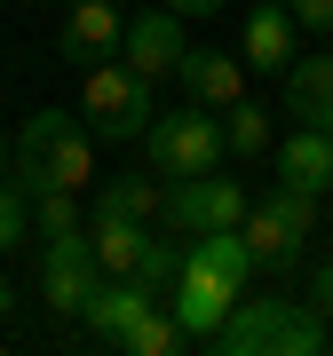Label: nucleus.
Masks as SVG:
<instances>
[{
  "label": "nucleus",
  "mask_w": 333,
  "mask_h": 356,
  "mask_svg": "<svg viewBox=\"0 0 333 356\" xmlns=\"http://www.w3.org/2000/svg\"><path fill=\"white\" fill-rule=\"evenodd\" d=\"M215 356H325L333 348V325L318 317L309 301H246L215 325Z\"/></svg>",
  "instance_id": "f257e3e1"
},
{
  "label": "nucleus",
  "mask_w": 333,
  "mask_h": 356,
  "mask_svg": "<svg viewBox=\"0 0 333 356\" xmlns=\"http://www.w3.org/2000/svg\"><path fill=\"white\" fill-rule=\"evenodd\" d=\"M143 159H151V175H215V166H231V143H222V119L206 111V103H183V111H151V127H143Z\"/></svg>",
  "instance_id": "f03ea898"
},
{
  "label": "nucleus",
  "mask_w": 333,
  "mask_h": 356,
  "mask_svg": "<svg viewBox=\"0 0 333 356\" xmlns=\"http://www.w3.org/2000/svg\"><path fill=\"white\" fill-rule=\"evenodd\" d=\"M79 111H88V135L103 143H143V127H151V79L127 72L119 56H103V64H88V88H79Z\"/></svg>",
  "instance_id": "7ed1b4c3"
},
{
  "label": "nucleus",
  "mask_w": 333,
  "mask_h": 356,
  "mask_svg": "<svg viewBox=\"0 0 333 356\" xmlns=\"http://www.w3.org/2000/svg\"><path fill=\"white\" fill-rule=\"evenodd\" d=\"M246 206H254V198H246V182L215 166V175H183V182H166V206H159V214L175 222L183 238H206V229H238Z\"/></svg>",
  "instance_id": "20e7f679"
},
{
  "label": "nucleus",
  "mask_w": 333,
  "mask_h": 356,
  "mask_svg": "<svg viewBox=\"0 0 333 356\" xmlns=\"http://www.w3.org/2000/svg\"><path fill=\"white\" fill-rule=\"evenodd\" d=\"M8 182L24 198H40V191H95V135L88 127H64L56 143H40V151H16L8 159Z\"/></svg>",
  "instance_id": "39448f33"
},
{
  "label": "nucleus",
  "mask_w": 333,
  "mask_h": 356,
  "mask_svg": "<svg viewBox=\"0 0 333 356\" xmlns=\"http://www.w3.org/2000/svg\"><path fill=\"white\" fill-rule=\"evenodd\" d=\"M95 238H88V222L64 229V238H40V301L56 309V317H79L88 309V293H95Z\"/></svg>",
  "instance_id": "423d86ee"
},
{
  "label": "nucleus",
  "mask_w": 333,
  "mask_h": 356,
  "mask_svg": "<svg viewBox=\"0 0 333 356\" xmlns=\"http://www.w3.org/2000/svg\"><path fill=\"white\" fill-rule=\"evenodd\" d=\"M183 48H191V32H183V16H175V8L159 0V8L127 16V40H119V64H127V72H143V79L159 88V79H175V72H183Z\"/></svg>",
  "instance_id": "0eeeda50"
},
{
  "label": "nucleus",
  "mask_w": 333,
  "mask_h": 356,
  "mask_svg": "<svg viewBox=\"0 0 333 356\" xmlns=\"http://www.w3.org/2000/svg\"><path fill=\"white\" fill-rule=\"evenodd\" d=\"M166 309H175V325H183V332H191V341L206 348V341H215V325H222V317L238 309V285H222L215 269H199L191 254H183L175 285H166Z\"/></svg>",
  "instance_id": "6e6552de"
},
{
  "label": "nucleus",
  "mask_w": 333,
  "mask_h": 356,
  "mask_svg": "<svg viewBox=\"0 0 333 356\" xmlns=\"http://www.w3.org/2000/svg\"><path fill=\"white\" fill-rule=\"evenodd\" d=\"M119 40H127V16H119V0H72L64 8V32H56V48H64V64H103V56H119Z\"/></svg>",
  "instance_id": "1a4fd4ad"
},
{
  "label": "nucleus",
  "mask_w": 333,
  "mask_h": 356,
  "mask_svg": "<svg viewBox=\"0 0 333 356\" xmlns=\"http://www.w3.org/2000/svg\"><path fill=\"white\" fill-rule=\"evenodd\" d=\"M159 301H166V293H151L143 277H95V293H88L79 317H88V332H95L103 348H119V341H127V325H143Z\"/></svg>",
  "instance_id": "9d476101"
},
{
  "label": "nucleus",
  "mask_w": 333,
  "mask_h": 356,
  "mask_svg": "<svg viewBox=\"0 0 333 356\" xmlns=\"http://www.w3.org/2000/svg\"><path fill=\"white\" fill-rule=\"evenodd\" d=\"M270 166H278V182H294V191H333V135L325 127H286L278 143H270Z\"/></svg>",
  "instance_id": "9b49d317"
},
{
  "label": "nucleus",
  "mask_w": 333,
  "mask_h": 356,
  "mask_svg": "<svg viewBox=\"0 0 333 356\" xmlns=\"http://www.w3.org/2000/svg\"><path fill=\"white\" fill-rule=\"evenodd\" d=\"M183 95L191 103H206V111H231V103L246 95V56H231V48H183Z\"/></svg>",
  "instance_id": "f8f14e48"
},
{
  "label": "nucleus",
  "mask_w": 333,
  "mask_h": 356,
  "mask_svg": "<svg viewBox=\"0 0 333 356\" xmlns=\"http://www.w3.org/2000/svg\"><path fill=\"white\" fill-rule=\"evenodd\" d=\"M278 88H286V111H294L302 127H325L333 135V48L294 56V64L278 72Z\"/></svg>",
  "instance_id": "ddd939ff"
},
{
  "label": "nucleus",
  "mask_w": 333,
  "mask_h": 356,
  "mask_svg": "<svg viewBox=\"0 0 333 356\" xmlns=\"http://www.w3.org/2000/svg\"><path fill=\"white\" fill-rule=\"evenodd\" d=\"M294 8L286 0H254L246 8V32H238V56H246V72H286L294 64Z\"/></svg>",
  "instance_id": "4468645a"
},
{
  "label": "nucleus",
  "mask_w": 333,
  "mask_h": 356,
  "mask_svg": "<svg viewBox=\"0 0 333 356\" xmlns=\"http://www.w3.org/2000/svg\"><path fill=\"white\" fill-rule=\"evenodd\" d=\"M238 238L254 245V261H262V269H294V261H302V245H309V229L286 222V214H278V198H254V206H246V222H238Z\"/></svg>",
  "instance_id": "2eb2a0df"
},
{
  "label": "nucleus",
  "mask_w": 333,
  "mask_h": 356,
  "mask_svg": "<svg viewBox=\"0 0 333 356\" xmlns=\"http://www.w3.org/2000/svg\"><path fill=\"white\" fill-rule=\"evenodd\" d=\"M88 238H95V269H103V277H135V261H143V238H151V222H119V214H95V222H88Z\"/></svg>",
  "instance_id": "dca6fc26"
},
{
  "label": "nucleus",
  "mask_w": 333,
  "mask_h": 356,
  "mask_svg": "<svg viewBox=\"0 0 333 356\" xmlns=\"http://www.w3.org/2000/svg\"><path fill=\"white\" fill-rule=\"evenodd\" d=\"M159 206H166V182H159V175H103V182H95V214L151 222Z\"/></svg>",
  "instance_id": "f3484780"
},
{
  "label": "nucleus",
  "mask_w": 333,
  "mask_h": 356,
  "mask_svg": "<svg viewBox=\"0 0 333 356\" xmlns=\"http://www.w3.org/2000/svg\"><path fill=\"white\" fill-rule=\"evenodd\" d=\"M191 261H199V269H215V277H222V285H238V293H246V277L262 269V261H254V245H246L238 229H206V238H191Z\"/></svg>",
  "instance_id": "a211bd4d"
},
{
  "label": "nucleus",
  "mask_w": 333,
  "mask_h": 356,
  "mask_svg": "<svg viewBox=\"0 0 333 356\" xmlns=\"http://www.w3.org/2000/svg\"><path fill=\"white\" fill-rule=\"evenodd\" d=\"M222 143H231V159H270V103H254V95H238L231 103V119H222Z\"/></svg>",
  "instance_id": "6ab92c4d"
},
{
  "label": "nucleus",
  "mask_w": 333,
  "mask_h": 356,
  "mask_svg": "<svg viewBox=\"0 0 333 356\" xmlns=\"http://www.w3.org/2000/svg\"><path fill=\"white\" fill-rule=\"evenodd\" d=\"M127 356H175V348H191V332L175 325V309H151L143 325H127V341H119Z\"/></svg>",
  "instance_id": "aec40b11"
},
{
  "label": "nucleus",
  "mask_w": 333,
  "mask_h": 356,
  "mask_svg": "<svg viewBox=\"0 0 333 356\" xmlns=\"http://www.w3.org/2000/svg\"><path fill=\"white\" fill-rule=\"evenodd\" d=\"M32 229H40V238L79 229V191H40V198H32Z\"/></svg>",
  "instance_id": "412c9836"
},
{
  "label": "nucleus",
  "mask_w": 333,
  "mask_h": 356,
  "mask_svg": "<svg viewBox=\"0 0 333 356\" xmlns=\"http://www.w3.org/2000/svg\"><path fill=\"white\" fill-rule=\"evenodd\" d=\"M16 245H32V198L0 182V254H16Z\"/></svg>",
  "instance_id": "4be33fe9"
},
{
  "label": "nucleus",
  "mask_w": 333,
  "mask_h": 356,
  "mask_svg": "<svg viewBox=\"0 0 333 356\" xmlns=\"http://www.w3.org/2000/svg\"><path fill=\"white\" fill-rule=\"evenodd\" d=\"M175 269H183V254H175V245H166V238H143V261H135V277H143V285H151V293H166V285H175Z\"/></svg>",
  "instance_id": "5701e85b"
},
{
  "label": "nucleus",
  "mask_w": 333,
  "mask_h": 356,
  "mask_svg": "<svg viewBox=\"0 0 333 356\" xmlns=\"http://www.w3.org/2000/svg\"><path fill=\"white\" fill-rule=\"evenodd\" d=\"M64 127H79V119H72V111H56V103H40L24 127H16V151H40V143H56Z\"/></svg>",
  "instance_id": "b1692460"
},
{
  "label": "nucleus",
  "mask_w": 333,
  "mask_h": 356,
  "mask_svg": "<svg viewBox=\"0 0 333 356\" xmlns=\"http://www.w3.org/2000/svg\"><path fill=\"white\" fill-rule=\"evenodd\" d=\"M302 301L318 309V317L333 325V261H309V285H302Z\"/></svg>",
  "instance_id": "393cba45"
},
{
  "label": "nucleus",
  "mask_w": 333,
  "mask_h": 356,
  "mask_svg": "<svg viewBox=\"0 0 333 356\" xmlns=\"http://www.w3.org/2000/svg\"><path fill=\"white\" fill-rule=\"evenodd\" d=\"M286 8H294V24H302V32L333 40V0H286Z\"/></svg>",
  "instance_id": "a878e982"
},
{
  "label": "nucleus",
  "mask_w": 333,
  "mask_h": 356,
  "mask_svg": "<svg viewBox=\"0 0 333 356\" xmlns=\"http://www.w3.org/2000/svg\"><path fill=\"white\" fill-rule=\"evenodd\" d=\"M166 8H175L183 24H199V16H222V8H231V0H166Z\"/></svg>",
  "instance_id": "bb28decb"
},
{
  "label": "nucleus",
  "mask_w": 333,
  "mask_h": 356,
  "mask_svg": "<svg viewBox=\"0 0 333 356\" xmlns=\"http://www.w3.org/2000/svg\"><path fill=\"white\" fill-rule=\"evenodd\" d=\"M8 159H16V143H8V135H0V182H8Z\"/></svg>",
  "instance_id": "cd10ccee"
},
{
  "label": "nucleus",
  "mask_w": 333,
  "mask_h": 356,
  "mask_svg": "<svg viewBox=\"0 0 333 356\" xmlns=\"http://www.w3.org/2000/svg\"><path fill=\"white\" fill-rule=\"evenodd\" d=\"M8 309H16V285H8V277H0V317H8Z\"/></svg>",
  "instance_id": "c85d7f7f"
}]
</instances>
